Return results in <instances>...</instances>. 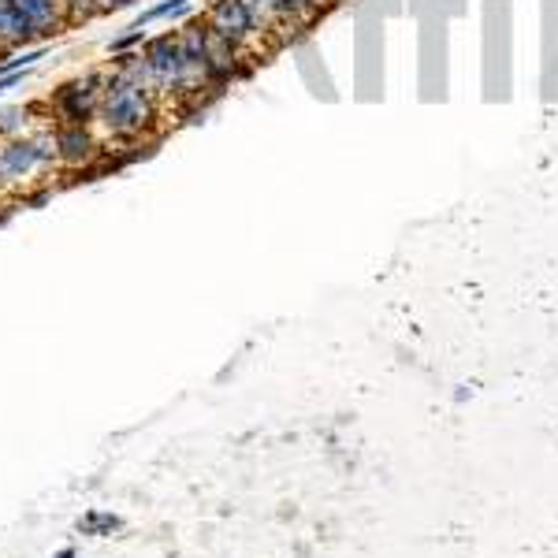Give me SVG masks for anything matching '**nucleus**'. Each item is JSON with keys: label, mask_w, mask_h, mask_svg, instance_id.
Returning <instances> with one entry per match:
<instances>
[{"label": "nucleus", "mask_w": 558, "mask_h": 558, "mask_svg": "<svg viewBox=\"0 0 558 558\" xmlns=\"http://www.w3.org/2000/svg\"><path fill=\"white\" fill-rule=\"evenodd\" d=\"M160 97L149 83V71L142 64V49L112 52L108 57V78H105V101L97 116L105 146H134L149 142L160 120Z\"/></svg>", "instance_id": "1"}, {"label": "nucleus", "mask_w": 558, "mask_h": 558, "mask_svg": "<svg viewBox=\"0 0 558 558\" xmlns=\"http://www.w3.org/2000/svg\"><path fill=\"white\" fill-rule=\"evenodd\" d=\"M60 172L57 142H52V123L45 120L34 131L20 134V138L0 142V183H4L8 197H20L31 186L49 183Z\"/></svg>", "instance_id": "2"}, {"label": "nucleus", "mask_w": 558, "mask_h": 558, "mask_svg": "<svg viewBox=\"0 0 558 558\" xmlns=\"http://www.w3.org/2000/svg\"><path fill=\"white\" fill-rule=\"evenodd\" d=\"M105 78H108V68H89L83 75L60 83L49 97H45L49 120L97 128V116H101V101H105Z\"/></svg>", "instance_id": "3"}, {"label": "nucleus", "mask_w": 558, "mask_h": 558, "mask_svg": "<svg viewBox=\"0 0 558 558\" xmlns=\"http://www.w3.org/2000/svg\"><path fill=\"white\" fill-rule=\"evenodd\" d=\"M142 64L149 71V83L157 89L160 101H183V83H186V57H183V38L179 31L153 34L142 45Z\"/></svg>", "instance_id": "4"}, {"label": "nucleus", "mask_w": 558, "mask_h": 558, "mask_svg": "<svg viewBox=\"0 0 558 558\" xmlns=\"http://www.w3.org/2000/svg\"><path fill=\"white\" fill-rule=\"evenodd\" d=\"M52 142H57L60 172L68 175H97V160L105 153V138L97 128L83 123H52Z\"/></svg>", "instance_id": "5"}, {"label": "nucleus", "mask_w": 558, "mask_h": 558, "mask_svg": "<svg viewBox=\"0 0 558 558\" xmlns=\"http://www.w3.org/2000/svg\"><path fill=\"white\" fill-rule=\"evenodd\" d=\"M205 23H209L220 38H228L231 45H239L242 52H250V57H257V52H265L268 45H272L254 26L250 12L242 8V0H213L209 12H205Z\"/></svg>", "instance_id": "6"}, {"label": "nucleus", "mask_w": 558, "mask_h": 558, "mask_svg": "<svg viewBox=\"0 0 558 558\" xmlns=\"http://www.w3.org/2000/svg\"><path fill=\"white\" fill-rule=\"evenodd\" d=\"M15 4H20V12L26 15V23H31L38 41L57 38V34H64L71 26L64 0H15Z\"/></svg>", "instance_id": "7"}, {"label": "nucleus", "mask_w": 558, "mask_h": 558, "mask_svg": "<svg viewBox=\"0 0 558 558\" xmlns=\"http://www.w3.org/2000/svg\"><path fill=\"white\" fill-rule=\"evenodd\" d=\"M45 120H49V108H45V105H34V108H26V105H4V108H0V142H4V138H20V134L34 131Z\"/></svg>", "instance_id": "8"}, {"label": "nucleus", "mask_w": 558, "mask_h": 558, "mask_svg": "<svg viewBox=\"0 0 558 558\" xmlns=\"http://www.w3.org/2000/svg\"><path fill=\"white\" fill-rule=\"evenodd\" d=\"M328 4H331V0H272V8L279 12V20H283V26L291 34L302 31V26H310Z\"/></svg>", "instance_id": "9"}, {"label": "nucleus", "mask_w": 558, "mask_h": 558, "mask_svg": "<svg viewBox=\"0 0 558 558\" xmlns=\"http://www.w3.org/2000/svg\"><path fill=\"white\" fill-rule=\"evenodd\" d=\"M186 12H191V0H160V4H149L131 26L134 31H146V26H153L157 20H183Z\"/></svg>", "instance_id": "10"}, {"label": "nucleus", "mask_w": 558, "mask_h": 558, "mask_svg": "<svg viewBox=\"0 0 558 558\" xmlns=\"http://www.w3.org/2000/svg\"><path fill=\"white\" fill-rule=\"evenodd\" d=\"M64 8H68L71 26H78V23L94 20V15H101L105 12V0H64Z\"/></svg>", "instance_id": "11"}, {"label": "nucleus", "mask_w": 558, "mask_h": 558, "mask_svg": "<svg viewBox=\"0 0 558 558\" xmlns=\"http://www.w3.org/2000/svg\"><path fill=\"white\" fill-rule=\"evenodd\" d=\"M146 38H149L146 31H134V26H131L128 34H120V38L108 41V57H112V52H131V49H142V45H146Z\"/></svg>", "instance_id": "12"}, {"label": "nucleus", "mask_w": 558, "mask_h": 558, "mask_svg": "<svg viewBox=\"0 0 558 558\" xmlns=\"http://www.w3.org/2000/svg\"><path fill=\"white\" fill-rule=\"evenodd\" d=\"M31 75H34V68H26V71H12V75L0 78V89H4V94H8V89H15V86H26V83H31Z\"/></svg>", "instance_id": "13"}, {"label": "nucleus", "mask_w": 558, "mask_h": 558, "mask_svg": "<svg viewBox=\"0 0 558 558\" xmlns=\"http://www.w3.org/2000/svg\"><path fill=\"white\" fill-rule=\"evenodd\" d=\"M94 529H105V533H108V529H120V521H116L112 514H89L86 518V533H94Z\"/></svg>", "instance_id": "14"}, {"label": "nucleus", "mask_w": 558, "mask_h": 558, "mask_svg": "<svg viewBox=\"0 0 558 558\" xmlns=\"http://www.w3.org/2000/svg\"><path fill=\"white\" fill-rule=\"evenodd\" d=\"M138 0H105V12H123V8H134Z\"/></svg>", "instance_id": "15"}, {"label": "nucleus", "mask_w": 558, "mask_h": 558, "mask_svg": "<svg viewBox=\"0 0 558 558\" xmlns=\"http://www.w3.org/2000/svg\"><path fill=\"white\" fill-rule=\"evenodd\" d=\"M0 202H12V197H8V191H4V183H0Z\"/></svg>", "instance_id": "16"}, {"label": "nucleus", "mask_w": 558, "mask_h": 558, "mask_svg": "<svg viewBox=\"0 0 558 558\" xmlns=\"http://www.w3.org/2000/svg\"><path fill=\"white\" fill-rule=\"evenodd\" d=\"M0 97H4V89H0Z\"/></svg>", "instance_id": "17"}, {"label": "nucleus", "mask_w": 558, "mask_h": 558, "mask_svg": "<svg viewBox=\"0 0 558 558\" xmlns=\"http://www.w3.org/2000/svg\"><path fill=\"white\" fill-rule=\"evenodd\" d=\"M0 57H4V52H0Z\"/></svg>", "instance_id": "18"}]
</instances>
